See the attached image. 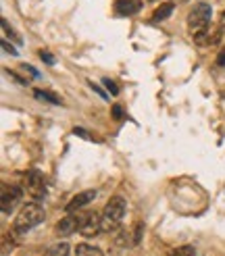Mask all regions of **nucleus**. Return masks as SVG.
Segmentation results:
<instances>
[{
	"label": "nucleus",
	"mask_w": 225,
	"mask_h": 256,
	"mask_svg": "<svg viewBox=\"0 0 225 256\" xmlns=\"http://www.w3.org/2000/svg\"><path fill=\"white\" fill-rule=\"evenodd\" d=\"M40 58H42L44 62H48V65H54V56L50 54L48 50H42V52H40Z\"/></svg>",
	"instance_id": "nucleus-18"
},
{
	"label": "nucleus",
	"mask_w": 225,
	"mask_h": 256,
	"mask_svg": "<svg viewBox=\"0 0 225 256\" xmlns=\"http://www.w3.org/2000/svg\"><path fill=\"white\" fill-rule=\"evenodd\" d=\"M23 192L25 190L15 184H2V194H0V208H2V214H10L19 206Z\"/></svg>",
	"instance_id": "nucleus-5"
},
{
	"label": "nucleus",
	"mask_w": 225,
	"mask_h": 256,
	"mask_svg": "<svg viewBox=\"0 0 225 256\" xmlns=\"http://www.w3.org/2000/svg\"><path fill=\"white\" fill-rule=\"evenodd\" d=\"M69 244H65V242H60V244H54L50 246L46 250V256H69Z\"/></svg>",
	"instance_id": "nucleus-13"
},
{
	"label": "nucleus",
	"mask_w": 225,
	"mask_h": 256,
	"mask_svg": "<svg viewBox=\"0 0 225 256\" xmlns=\"http://www.w3.org/2000/svg\"><path fill=\"white\" fill-rule=\"evenodd\" d=\"M2 30H4V34H6L8 38H12V40H15L17 44H21V38H19V36L15 34V30L10 28V25H8V21H6V19H2Z\"/></svg>",
	"instance_id": "nucleus-16"
},
{
	"label": "nucleus",
	"mask_w": 225,
	"mask_h": 256,
	"mask_svg": "<svg viewBox=\"0 0 225 256\" xmlns=\"http://www.w3.org/2000/svg\"><path fill=\"white\" fill-rule=\"evenodd\" d=\"M219 38H221V30L219 28H212V30H204L202 34L194 36V42L200 44V46H210V44H215Z\"/></svg>",
	"instance_id": "nucleus-10"
},
{
	"label": "nucleus",
	"mask_w": 225,
	"mask_h": 256,
	"mask_svg": "<svg viewBox=\"0 0 225 256\" xmlns=\"http://www.w3.org/2000/svg\"><path fill=\"white\" fill-rule=\"evenodd\" d=\"M80 216L82 214H67V216H62L60 223L56 225V234L58 236H71V234H75L80 229Z\"/></svg>",
	"instance_id": "nucleus-8"
},
{
	"label": "nucleus",
	"mask_w": 225,
	"mask_h": 256,
	"mask_svg": "<svg viewBox=\"0 0 225 256\" xmlns=\"http://www.w3.org/2000/svg\"><path fill=\"white\" fill-rule=\"evenodd\" d=\"M94 198H96V192H94V190H86V192H82V194H75V196L67 202L65 210H67V212H75V210L84 208L86 204H90Z\"/></svg>",
	"instance_id": "nucleus-7"
},
{
	"label": "nucleus",
	"mask_w": 225,
	"mask_h": 256,
	"mask_svg": "<svg viewBox=\"0 0 225 256\" xmlns=\"http://www.w3.org/2000/svg\"><path fill=\"white\" fill-rule=\"evenodd\" d=\"M217 65L219 67H225V50H221V54L217 56Z\"/></svg>",
	"instance_id": "nucleus-22"
},
{
	"label": "nucleus",
	"mask_w": 225,
	"mask_h": 256,
	"mask_svg": "<svg viewBox=\"0 0 225 256\" xmlns=\"http://www.w3.org/2000/svg\"><path fill=\"white\" fill-rule=\"evenodd\" d=\"M102 84L106 86V90H108V92H110L112 96H117V94H119V86H117L115 82H112V80H108V78H104V80H102Z\"/></svg>",
	"instance_id": "nucleus-17"
},
{
	"label": "nucleus",
	"mask_w": 225,
	"mask_h": 256,
	"mask_svg": "<svg viewBox=\"0 0 225 256\" xmlns=\"http://www.w3.org/2000/svg\"><path fill=\"white\" fill-rule=\"evenodd\" d=\"M2 48H4V50H6V52H10V54H12V56H17V54H19V52H17V50H15V48H12V46H10V44H8V42H6V40H4V42H2Z\"/></svg>",
	"instance_id": "nucleus-21"
},
{
	"label": "nucleus",
	"mask_w": 225,
	"mask_h": 256,
	"mask_svg": "<svg viewBox=\"0 0 225 256\" xmlns=\"http://www.w3.org/2000/svg\"><path fill=\"white\" fill-rule=\"evenodd\" d=\"M90 88L94 90V92H98V94H100V96H102V98H106V94H104V92H102V90H100V88H98L96 84H90Z\"/></svg>",
	"instance_id": "nucleus-23"
},
{
	"label": "nucleus",
	"mask_w": 225,
	"mask_h": 256,
	"mask_svg": "<svg viewBox=\"0 0 225 256\" xmlns=\"http://www.w3.org/2000/svg\"><path fill=\"white\" fill-rule=\"evenodd\" d=\"M210 17H212V8L206 2H198L190 8V12H188V30H190L192 38L208 30Z\"/></svg>",
	"instance_id": "nucleus-3"
},
{
	"label": "nucleus",
	"mask_w": 225,
	"mask_h": 256,
	"mask_svg": "<svg viewBox=\"0 0 225 256\" xmlns=\"http://www.w3.org/2000/svg\"><path fill=\"white\" fill-rule=\"evenodd\" d=\"M78 232L84 238H96L100 232H102V216H100L96 210L94 212H84L80 216V229Z\"/></svg>",
	"instance_id": "nucleus-6"
},
{
	"label": "nucleus",
	"mask_w": 225,
	"mask_h": 256,
	"mask_svg": "<svg viewBox=\"0 0 225 256\" xmlns=\"http://www.w3.org/2000/svg\"><path fill=\"white\" fill-rule=\"evenodd\" d=\"M23 190L32 200H42L46 194V182H44V175L38 171V169H30L23 177Z\"/></svg>",
	"instance_id": "nucleus-4"
},
{
	"label": "nucleus",
	"mask_w": 225,
	"mask_h": 256,
	"mask_svg": "<svg viewBox=\"0 0 225 256\" xmlns=\"http://www.w3.org/2000/svg\"><path fill=\"white\" fill-rule=\"evenodd\" d=\"M34 96H36V98H40V100H48V102H52V104H60V102H62L58 96L50 94V92H42V90H36Z\"/></svg>",
	"instance_id": "nucleus-15"
},
{
	"label": "nucleus",
	"mask_w": 225,
	"mask_h": 256,
	"mask_svg": "<svg viewBox=\"0 0 225 256\" xmlns=\"http://www.w3.org/2000/svg\"><path fill=\"white\" fill-rule=\"evenodd\" d=\"M42 221H44V208L34 200V202H28L21 206L19 214L15 216V221H12L10 232L19 238L23 234H28L30 229H34L36 225H40Z\"/></svg>",
	"instance_id": "nucleus-1"
},
{
	"label": "nucleus",
	"mask_w": 225,
	"mask_h": 256,
	"mask_svg": "<svg viewBox=\"0 0 225 256\" xmlns=\"http://www.w3.org/2000/svg\"><path fill=\"white\" fill-rule=\"evenodd\" d=\"M173 2H162L154 12H152V23H158V21H165L167 17H171V12H173Z\"/></svg>",
	"instance_id": "nucleus-11"
},
{
	"label": "nucleus",
	"mask_w": 225,
	"mask_h": 256,
	"mask_svg": "<svg viewBox=\"0 0 225 256\" xmlns=\"http://www.w3.org/2000/svg\"><path fill=\"white\" fill-rule=\"evenodd\" d=\"M75 256H104V252L96 246H90V244H78Z\"/></svg>",
	"instance_id": "nucleus-12"
},
{
	"label": "nucleus",
	"mask_w": 225,
	"mask_h": 256,
	"mask_svg": "<svg viewBox=\"0 0 225 256\" xmlns=\"http://www.w3.org/2000/svg\"><path fill=\"white\" fill-rule=\"evenodd\" d=\"M221 23H223V25H225V10H223V12H221Z\"/></svg>",
	"instance_id": "nucleus-24"
},
{
	"label": "nucleus",
	"mask_w": 225,
	"mask_h": 256,
	"mask_svg": "<svg viewBox=\"0 0 225 256\" xmlns=\"http://www.w3.org/2000/svg\"><path fill=\"white\" fill-rule=\"evenodd\" d=\"M180 2H188V0H180Z\"/></svg>",
	"instance_id": "nucleus-25"
},
{
	"label": "nucleus",
	"mask_w": 225,
	"mask_h": 256,
	"mask_svg": "<svg viewBox=\"0 0 225 256\" xmlns=\"http://www.w3.org/2000/svg\"><path fill=\"white\" fill-rule=\"evenodd\" d=\"M167 256H196V248L186 244V246H180V248H173Z\"/></svg>",
	"instance_id": "nucleus-14"
},
{
	"label": "nucleus",
	"mask_w": 225,
	"mask_h": 256,
	"mask_svg": "<svg viewBox=\"0 0 225 256\" xmlns=\"http://www.w3.org/2000/svg\"><path fill=\"white\" fill-rule=\"evenodd\" d=\"M140 10H142V0H117L115 2V12L121 17H132Z\"/></svg>",
	"instance_id": "nucleus-9"
},
{
	"label": "nucleus",
	"mask_w": 225,
	"mask_h": 256,
	"mask_svg": "<svg viewBox=\"0 0 225 256\" xmlns=\"http://www.w3.org/2000/svg\"><path fill=\"white\" fill-rule=\"evenodd\" d=\"M112 117H115V119H123V117H125L119 104H112Z\"/></svg>",
	"instance_id": "nucleus-19"
},
{
	"label": "nucleus",
	"mask_w": 225,
	"mask_h": 256,
	"mask_svg": "<svg viewBox=\"0 0 225 256\" xmlns=\"http://www.w3.org/2000/svg\"><path fill=\"white\" fill-rule=\"evenodd\" d=\"M21 69H23V71H28L30 75H34V78H40V73H38V71H36L32 65H21Z\"/></svg>",
	"instance_id": "nucleus-20"
},
{
	"label": "nucleus",
	"mask_w": 225,
	"mask_h": 256,
	"mask_svg": "<svg viewBox=\"0 0 225 256\" xmlns=\"http://www.w3.org/2000/svg\"><path fill=\"white\" fill-rule=\"evenodd\" d=\"M125 200L121 196H112L102 210V229L104 232H115L119 229L123 216H125Z\"/></svg>",
	"instance_id": "nucleus-2"
}]
</instances>
